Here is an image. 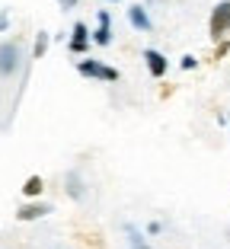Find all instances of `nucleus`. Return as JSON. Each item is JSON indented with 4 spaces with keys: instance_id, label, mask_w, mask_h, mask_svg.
I'll list each match as a JSON object with an SVG mask.
<instances>
[{
    "instance_id": "f257e3e1",
    "label": "nucleus",
    "mask_w": 230,
    "mask_h": 249,
    "mask_svg": "<svg viewBox=\"0 0 230 249\" xmlns=\"http://www.w3.org/2000/svg\"><path fill=\"white\" fill-rule=\"evenodd\" d=\"M26 73H29V58H26L22 38H3L0 42V93L7 89V83Z\"/></svg>"
},
{
    "instance_id": "f03ea898",
    "label": "nucleus",
    "mask_w": 230,
    "mask_h": 249,
    "mask_svg": "<svg viewBox=\"0 0 230 249\" xmlns=\"http://www.w3.org/2000/svg\"><path fill=\"white\" fill-rule=\"evenodd\" d=\"M77 73L87 77V80H103V83H119V71L109 67L106 61H96V58H83L77 61Z\"/></svg>"
},
{
    "instance_id": "7ed1b4c3",
    "label": "nucleus",
    "mask_w": 230,
    "mask_h": 249,
    "mask_svg": "<svg viewBox=\"0 0 230 249\" xmlns=\"http://www.w3.org/2000/svg\"><path fill=\"white\" fill-rule=\"evenodd\" d=\"M208 32L214 42H224L230 32V0H217L211 7V16H208Z\"/></svg>"
},
{
    "instance_id": "20e7f679",
    "label": "nucleus",
    "mask_w": 230,
    "mask_h": 249,
    "mask_svg": "<svg viewBox=\"0 0 230 249\" xmlns=\"http://www.w3.org/2000/svg\"><path fill=\"white\" fill-rule=\"evenodd\" d=\"M89 32H93V29H89L83 19H77L74 26H71V38H67L71 54H87L89 52V45H93V42H89Z\"/></svg>"
},
{
    "instance_id": "39448f33",
    "label": "nucleus",
    "mask_w": 230,
    "mask_h": 249,
    "mask_svg": "<svg viewBox=\"0 0 230 249\" xmlns=\"http://www.w3.org/2000/svg\"><path fill=\"white\" fill-rule=\"evenodd\" d=\"M96 29L89 32V42L96 45V48H109L112 45V19H109V13H106V10H99L96 13Z\"/></svg>"
},
{
    "instance_id": "423d86ee",
    "label": "nucleus",
    "mask_w": 230,
    "mask_h": 249,
    "mask_svg": "<svg viewBox=\"0 0 230 249\" xmlns=\"http://www.w3.org/2000/svg\"><path fill=\"white\" fill-rule=\"evenodd\" d=\"M128 22H131V29L134 32H154V19H150V13H147V7L144 3H131L128 7Z\"/></svg>"
},
{
    "instance_id": "0eeeda50",
    "label": "nucleus",
    "mask_w": 230,
    "mask_h": 249,
    "mask_svg": "<svg viewBox=\"0 0 230 249\" xmlns=\"http://www.w3.org/2000/svg\"><path fill=\"white\" fill-rule=\"evenodd\" d=\"M144 64H147V73L154 77V80L166 77V71H170V61H166V54L157 52V48H144Z\"/></svg>"
},
{
    "instance_id": "6e6552de",
    "label": "nucleus",
    "mask_w": 230,
    "mask_h": 249,
    "mask_svg": "<svg viewBox=\"0 0 230 249\" xmlns=\"http://www.w3.org/2000/svg\"><path fill=\"white\" fill-rule=\"evenodd\" d=\"M52 211H54V208L48 205V201H42V198H29L26 205H19V211H16V217L29 224V220H38V217H45V214H52Z\"/></svg>"
},
{
    "instance_id": "1a4fd4ad",
    "label": "nucleus",
    "mask_w": 230,
    "mask_h": 249,
    "mask_svg": "<svg viewBox=\"0 0 230 249\" xmlns=\"http://www.w3.org/2000/svg\"><path fill=\"white\" fill-rule=\"evenodd\" d=\"M64 192L74 198V201H87V182H83L80 169H71V173L64 176Z\"/></svg>"
},
{
    "instance_id": "9d476101",
    "label": "nucleus",
    "mask_w": 230,
    "mask_h": 249,
    "mask_svg": "<svg viewBox=\"0 0 230 249\" xmlns=\"http://www.w3.org/2000/svg\"><path fill=\"white\" fill-rule=\"evenodd\" d=\"M122 233L128 236V249H154L147 243V233H144L138 224H122Z\"/></svg>"
},
{
    "instance_id": "9b49d317",
    "label": "nucleus",
    "mask_w": 230,
    "mask_h": 249,
    "mask_svg": "<svg viewBox=\"0 0 230 249\" xmlns=\"http://www.w3.org/2000/svg\"><path fill=\"white\" fill-rule=\"evenodd\" d=\"M42 189H45V179L42 176H29L26 182H22V195H26V198H38V195H42Z\"/></svg>"
},
{
    "instance_id": "f8f14e48",
    "label": "nucleus",
    "mask_w": 230,
    "mask_h": 249,
    "mask_svg": "<svg viewBox=\"0 0 230 249\" xmlns=\"http://www.w3.org/2000/svg\"><path fill=\"white\" fill-rule=\"evenodd\" d=\"M48 45H52V36H48V32H35V45H32V61H38L42 58L45 52H48Z\"/></svg>"
},
{
    "instance_id": "ddd939ff",
    "label": "nucleus",
    "mask_w": 230,
    "mask_h": 249,
    "mask_svg": "<svg viewBox=\"0 0 230 249\" xmlns=\"http://www.w3.org/2000/svg\"><path fill=\"white\" fill-rule=\"evenodd\" d=\"M179 67H182V71H195V67H198V58H195V54H186V58L179 61Z\"/></svg>"
},
{
    "instance_id": "4468645a",
    "label": "nucleus",
    "mask_w": 230,
    "mask_h": 249,
    "mask_svg": "<svg viewBox=\"0 0 230 249\" xmlns=\"http://www.w3.org/2000/svg\"><path fill=\"white\" fill-rule=\"evenodd\" d=\"M10 29V10H0V36Z\"/></svg>"
},
{
    "instance_id": "2eb2a0df",
    "label": "nucleus",
    "mask_w": 230,
    "mask_h": 249,
    "mask_svg": "<svg viewBox=\"0 0 230 249\" xmlns=\"http://www.w3.org/2000/svg\"><path fill=\"white\" fill-rule=\"evenodd\" d=\"M54 3H58L61 10H67V13H71V10H77V3H80V0H54Z\"/></svg>"
},
{
    "instance_id": "dca6fc26",
    "label": "nucleus",
    "mask_w": 230,
    "mask_h": 249,
    "mask_svg": "<svg viewBox=\"0 0 230 249\" xmlns=\"http://www.w3.org/2000/svg\"><path fill=\"white\" fill-rule=\"evenodd\" d=\"M160 230H163V224H160V220H150V224H147V233H150V236H157Z\"/></svg>"
},
{
    "instance_id": "f3484780",
    "label": "nucleus",
    "mask_w": 230,
    "mask_h": 249,
    "mask_svg": "<svg viewBox=\"0 0 230 249\" xmlns=\"http://www.w3.org/2000/svg\"><path fill=\"white\" fill-rule=\"evenodd\" d=\"M103 3H122V0H103Z\"/></svg>"
},
{
    "instance_id": "a211bd4d",
    "label": "nucleus",
    "mask_w": 230,
    "mask_h": 249,
    "mask_svg": "<svg viewBox=\"0 0 230 249\" xmlns=\"http://www.w3.org/2000/svg\"><path fill=\"white\" fill-rule=\"evenodd\" d=\"M227 128H230V115H227Z\"/></svg>"
}]
</instances>
